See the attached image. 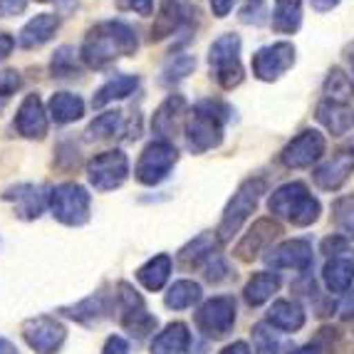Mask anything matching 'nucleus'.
<instances>
[{
	"mask_svg": "<svg viewBox=\"0 0 354 354\" xmlns=\"http://www.w3.org/2000/svg\"><path fill=\"white\" fill-rule=\"evenodd\" d=\"M136 48H139V40H136L131 25L122 23V20H104L87 32L80 55L87 67L102 70V67L112 65L114 59L134 55Z\"/></svg>",
	"mask_w": 354,
	"mask_h": 354,
	"instance_id": "1",
	"label": "nucleus"
},
{
	"mask_svg": "<svg viewBox=\"0 0 354 354\" xmlns=\"http://www.w3.org/2000/svg\"><path fill=\"white\" fill-rule=\"evenodd\" d=\"M230 119V106L218 100H201L186 122V147L194 153H206L221 147L223 124Z\"/></svg>",
	"mask_w": 354,
	"mask_h": 354,
	"instance_id": "2",
	"label": "nucleus"
},
{
	"mask_svg": "<svg viewBox=\"0 0 354 354\" xmlns=\"http://www.w3.org/2000/svg\"><path fill=\"white\" fill-rule=\"evenodd\" d=\"M268 208H270V213L280 216V218H288L297 228L313 225L319 218V211H322L319 201L307 191V186L302 181H290L285 186H280L270 196Z\"/></svg>",
	"mask_w": 354,
	"mask_h": 354,
	"instance_id": "3",
	"label": "nucleus"
},
{
	"mask_svg": "<svg viewBox=\"0 0 354 354\" xmlns=\"http://www.w3.org/2000/svg\"><path fill=\"white\" fill-rule=\"evenodd\" d=\"M266 189H268V181L263 176L245 178V181L238 186V191L233 194V198L228 201V206H225L218 230H216V236H218L221 243H228L230 238L236 236L238 230L243 228V223L248 221L250 213L258 208L260 196L266 194Z\"/></svg>",
	"mask_w": 354,
	"mask_h": 354,
	"instance_id": "4",
	"label": "nucleus"
},
{
	"mask_svg": "<svg viewBox=\"0 0 354 354\" xmlns=\"http://www.w3.org/2000/svg\"><path fill=\"white\" fill-rule=\"evenodd\" d=\"M89 198L87 189L75 181H65L50 189V213L65 225H84L89 221Z\"/></svg>",
	"mask_w": 354,
	"mask_h": 354,
	"instance_id": "5",
	"label": "nucleus"
},
{
	"mask_svg": "<svg viewBox=\"0 0 354 354\" xmlns=\"http://www.w3.org/2000/svg\"><path fill=\"white\" fill-rule=\"evenodd\" d=\"M208 65L213 70L216 82L223 89H233L243 82V65H241V37L228 32L221 35L208 50Z\"/></svg>",
	"mask_w": 354,
	"mask_h": 354,
	"instance_id": "6",
	"label": "nucleus"
},
{
	"mask_svg": "<svg viewBox=\"0 0 354 354\" xmlns=\"http://www.w3.org/2000/svg\"><path fill=\"white\" fill-rule=\"evenodd\" d=\"M176 161H178V151L171 142L153 139L151 144H147V149H144L139 161H136L134 176L144 186H159L161 181L169 178Z\"/></svg>",
	"mask_w": 354,
	"mask_h": 354,
	"instance_id": "7",
	"label": "nucleus"
},
{
	"mask_svg": "<svg viewBox=\"0 0 354 354\" xmlns=\"http://www.w3.org/2000/svg\"><path fill=\"white\" fill-rule=\"evenodd\" d=\"M117 302H119V313H122V327H124L131 337L144 339V337H149L151 332H156L159 319L149 313L147 305H144V297L139 295L129 283L117 285Z\"/></svg>",
	"mask_w": 354,
	"mask_h": 354,
	"instance_id": "8",
	"label": "nucleus"
},
{
	"mask_svg": "<svg viewBox=\"0 0 354 354\" xmlns=\"http://www.w3.org/2000/svg\"><path fill=\"white\" fill-rule=\"evenodd\" d=\"M194 322L208 339H223L236 325V300L230 295L211 297L196 310Z\"/></svg>",
	"mask_w": 354,
	"mask_h": 354,
	"instance_id": "9",
	"label": "nucleus"
},
{
	"mask_svg": "<svg viewBox=\"0 0 354 354\" xmlns=\"http://www.w3.org/2000/svg\"><path fill=\"white\" fill-rule=\"evenodd\" d=\"M127 176H129V159L119 149L97 153L95 159L87 164L89 183L95 186V191H102V194L119 189L127 181Z\"/></svg>",
	"mask_w": 354,
	"mask_h": 354,
	"instance_id": "10",
	"label": "nucleus"
},
{
	"mask_svg": "<svg viewBox=\"0 0 354 354\" xmlns=\"http://www.w3.org/2000/svg\"><path fill=\"white\" fill-rule=\"evenodd\" d=\"M23 337L28 347L35 349L37 354H57L65 342L67 330L59 319L50 317V315H40V317L23 322Z\"/></svg>",
	"mask_w": 354,
	"mask_h": 354,
	"instance_id": "11",
	"label": "nucleus"
},
{
	"mask_svg": "<svg viewBox=\"0 0 354 354\" xmlns=\"http://www.w3.org/2000/svg\"><path fill=\"white\" fill-rule=\"evenodd\" d=\"M253 75L263 82H275L295 65V48L290 42H272L253 55Z\"/></svg>",
	"mask_w": 354,
	"mask_h": 354,
	"instance_id": "12",
	"label": "nucleus"
},
{
	"mask_svg": "<svg viewBox=\"0 0 354 354\" xmlns=\"http://www.w3.org/2000/svg\"><path fill=\"white\" fill-rule=\"evenodd\" d=\"M322 153H325V136L317 129H305L283 149L280 161L288 169H307L322 159Z\"/></svg>",
	"mask_w": 354,
	"mask_h": 354,
	"instance_id": "13",
	"label": "nucleus"
},
{
	"mask_svg": "<svg viewBox=\"0 0 354 354\" xmlns=\"http://www.w3.org/2000/svg\"><path fill=\"white\" fill-rule=\"evenodd\" d=\"M263 258L275 270H310L313 268V243L305 238H292V241H285L270 248Z\"/></svg>",
	"mask_w": 354,
	"mask_h": 354,
	"instance_id": "14",
	"label": "nucleus"
},
{
	"mask_svg": "<svg viewBox=\"0 0 354 354\" xmlns=\"http://www.w3.org/2000/svg\"><path fill=\"white\" fill-rule=\"evenodd\" d=\"M6 201L15 206L18 218L23 221H35L40 218L45 208H50V189L45 186H35V183H18L3 194Z\"/></svg>",
	"mask_w": 354,
	"mask_h": 354,
	"instance_id": "15",
	"label": "nucleus"
},
{
	"mask_svg": "<svg viewBox=\"0 0 354 354\" xmlns=\"http://www.w3.org/2000/svg\"><path fill=\"white\" fill-rule=\"evenodd\" d=\"M283 228H280L278 221L272 218H260L253 223V228L245 233L241 243L236 245V258H241L243 263H250V260L260 258V253H268L270 250V243L275 238H280Z\"/></svg>",
	"mask_w": 354,
	"mask_h": 354,
	"instance_id": "16",
	"label": "nucleus"
},
{
	"mask_svg": "<svg viewBox=\"0 0 354 354\" xmlns=\"http://www.w3.org/2000/svg\"><path fill=\"white\" fill-rule=\"evenodd\" d=\"M196 15V8L189 0H161L159 18L153 20L151 40H164L166 35H174L183 25H189Z\"/></svg>",
	"mask_w": 354,
	"mask_h": 354,
	"instance_id": "17",
	"label": "nucleus"
},
{
	"mask_svg": "<svg viewBox=\"0 0 354 354\" xmlns=\"http://www.w3.org/2000/svg\"><path fill=\"white\" fill-rule=\"evenodd\" d=\"M354 169V149L352 147H344L327 159L325 164L319 166L317 171H315V183H317L322 191H337L342 189V183L349 178Z\"/></svg>",
	"mask_w": 354,
	"mask_h": 354,
	"instance_id": "18",
	"label": "nucleus"
},
{
	"mask_svg": "<svg viewBox=\"0 0 354 354\" xmlns=\"http://www.w3.org/2000/svg\"><path fill=\"white\" fill-rule=\"evenodd\" d=\"M15 129L25 139H42L48 134V112L37 95H28L15 114Z\"/></svg>",
	"mask_w": 354,
	"mask_h": 354,
	"instance_id": "19",
	"label": "nucleus"
},
{
	"mask_svg": "<svg viewBox=\"0 0 354 354\" xmlns=\"http://www.w3.org/2000/svg\"><path fill=\"white\" fill-rule=\"evenodd\" d=\"M186 109H189V104H186V100H183L181 95L166 97L151 117L153 134L159 136V139H164V142H171V136L176 134L183 117H186Z\"/></svg>",
	"mask_w": 354,
	"mask_h": 354,
	"instance_id": "20",
	"label": "nucleus"
},
{
	"mask_svg": "<svg viewBox=\"0 0 354 354\" xmlns=\"http://www.w3.org/2000/svg\"><path fill=\"white\" fill-rule=\"evenodd\" d=\"M59 30V18L53 12H40L32 20L25 23V28L20 30L18 45L23 50H35L42 48L45 42H50L55 37V32Z\"/></svg>",
	"mask_w": 354,
	"mask_h": 354,
	"instance_id": "21",
	"label": "nucleus"
},
{
	"mask_svg": "<svg viewBox=\"0 0 354 354\" xmlns=\"http://www.w3.org/2000/svg\"><path fill=\"white\" fill-rule=\"evenodd\" d=\"M109 313H112V297L106 295V292H95V295L84 297L77 305L59 310V315H65V317L75 319V322H82V325H95V322L104 319Z\"/></svg>",
	"mask_w": 354,
	"mask_h": 354,
	"instance_id": "22",
	"label": "nucleus"
},
{
	"mask_svg": "<svg viewBox=\"0 0 354 354\" xmlns=\"http://www.w3.org/2000/svg\"><path fill=\"white\" fill-rule=\"evenodd\" d=\"M266 322L280 332H297L305 327V310L295 300H275L268 310Z\"/></svg>",
	"mask_w": 354,
	"mask_h": 354,
	"instance_id": "23",
	"label": "nucleus"
},
{
	"mask_svg": "<svg viewBox=\"0 0 354 354\" xmlns=\"http://www.w3.org/2000/svg\"><path fill=\"white\" fill-rule=\"evenodd\" d=\"M189 349H191V332L183 322L166 325L151 342V354H186Z\"/></svg>",
	"mask_w": 354,
	"mask_h": 354,
	"instance_id": "24",
	"label": "nucleus"
},
{
	"mask_svg": "<svg viewBox=\"0 0 354 354\" xmlns=\"http://www.w3.org/2000/svg\"><path fill=\"white\" fill-rule=\"evenodd\" d=\"M317 122L330 134L342 136L349 129H354V109L347 104H337V102H322L317 106Z\"/></svg>",
	"mask_w": 354,
	"mask_h": 354,
	"instance_id": "25",
	"label": "nucleus"
},
{
	"mask_svg": "<svg viewBox=\"0 0 354 354\" xmlns=\"http://www.w3.org/2000/svg\"><path fill=\"white\" fill-rule=\"evenodd\" d=\"M218 243H221L218 236H213V233H201V236L194 238L186 248H181V253H178V266H181L183 270L201 268L213 253H218Z\"/></svg>",
	"mask_w": 354,
	"mask_h": 354,
	"instance_id": "26",
	"label": "nucleus"
},
{
	"mask_svg": "<svg viewBox=\"0 0 354 354\" xmlns=\"http://www.w3.org/2000/svg\"><path fill=\"white\" fill-rule=\"evenodd\" d=\"M280 275L278 272H270V270H263V272H255L253 278L245 283L243 288V297L248 302L250 307H260L266 305L275 292L280 290Z\"/></svg>",
	"mask_w": 354,
	"mask_h": 354,
	"instance_id": "27",
	"label": "nucleus"
},
{
	"mask_svg": "<svg viewBox=\"0 0 354 354\" xmlns=\"http://www.w3.org/2000/svg\"><path fill=\"white\" fill-rule=\"evenodd\" d=\"M322 280L335 295H344L354 285V263L349 258H330L322 268Z\"/></svg>",
	"mask_w": 354,
	"mask_h": 354,
	"instance_id": "28",
	"label": "nucleus"
},
{
	"mask_svg": "<svg viewBox=\"0 0 354 354\" xmlns=\"http://www.w3.org/2000/svg\"><path fill=\"white\" fill-rule=\"evenodd\" d=\"M171 268H174V263L166 253L153 255L149 263H144V266L136 270V280H139L149 292H159V290L169 283V278H171Z\"/></svg>",
	"mask_w": 354,
	"mask_h": 354,
	"instance_id": "29",
	"label": "nucleus"
},
{
	"mask_svg": "<svg viewBox=\"0 0 354 354\" xmlns=\"http://www.w3.org/2000/svg\"><path fill=\"white\" fill-rule=\"evenodd\" d=\"M48 114L53 117L55 124H70L84 114V102L80 95H72V92H55L50 97Z\"/></svg>",
	"mask_w": 354,
	"mask_h": 354,
	"instance_id": "30",
	"label": "nucleus"
},
{
	"mask_svg": "<svg viewBox=\"0 0 354 354\" xmlns=\"http://www.w3.org/2000/svg\"><path fill=\"white\" fill-rule=\"evenodd\" d=\"M139 87V77L136 75H117L112 80H106L100 89H97V95L92 97V106L100 109V106L109 104L114 100H124V97L134 95V89Z\"/></svg>",
	"mask_w": 354,
	"mask_h": 354,
	"instance_id": "31",
	"label": "nucleus"
},
{
	"mask_svg": "<svg viewBox=\"0 0 354 354\" xmlns=\"http://www.w3.org/2000/svg\"><path fill=\"white\" fill-rule=\"evenodd\" d=\"M302 25V0H275L272 8V30L280 35H292Z\"/></svg>",
	"mask_w": 354,
	"mask_h": 354,
	"instance_id": "32",
	"label": "nucleus"
},
{
	"mask_svg": "<svg viewBox=\"0 0 354 354\" xmlns=\"http://www.w3.org/2000/svg\"><path fill=\"white\" fill-rule=\"evenodd\" d=\"M201 297H203V290L198 283H194V280H176L171 288L166 290L164 302L169 310H189Z\"/></svg>",
	"mask_w": 354,
	"mask_h": 354,
	"instance_id": "33",
	"label": "nucleus"
},
{
	"mask_svg": "<svg viewBox=\"0 0 354 354\" xmlns=\"http://www.w3.org/2000/svg\"><path fill=\"white\" fill-rule=\"evenodd\" d=\"M325 97L327 102H337V104H349L354 97V84H352V77L344 75L339 67L330 70L325 80Z\"/></svg>",
	"mask_w": 354,
	"mask_h": 354,
	"instance_id": "34",
	"label": "nucleus"
},
{
	"mask_svg": "<svg viewBox=\"0 0 354 354\" xmlns=\"http://www.w3.org/2000/svg\"><path fill=\"white\" fill-rule=\"evenodd\" d=\"M339 337L342 335H339L337 327H322L310 342L292 349L290 354H332L337 347H339Z\"/></svg>",
	"mask_w": 354,
	"mask_h": 354,
	"instance_id": "35",
	"label": "nucleus"
},
{
	"mask_svg": "<svg viewBox=\"0 0 354 354\" xmlns=\"http://www.w3.org/2000/svg\"><path fill=\"white\" fill-rule=\"evenodd\" d=\"M122 124V114L119 112H102L100 117H95V122L87 127V142H102V139H109L119 131Z\"/></svg>",
	"mask_w": 354,
	"mask_h": 354,
	"instance_id": "36",
	"label": "nucleus"
},
{
	"mask_svg": "<svg viewBox=\"0 0 354 354\" xmlns=\"http://www.w3.org/2000/svg\"><path fill=\"white\" fill-rule=\"evenodd\" d=\"M250 337H253L255 354H280V337L275 332V327H270L268 322L253 325Z\"/></svg>",
	"mask_w": 354,
	"mask_h": 354,
	"instance_id": "37",
	"label": "nucleus"
},
{
	"mask_svg": "<svg viewBox=\"0 0 354 354\" xmlns=\"http://www.w3.org/2000/svg\"><path fill=\"white\" fill-rule=\"evenodd\" d=\"M50 72L57 80H67V77H77L80 75V65H77L75 50L62 45V48L55 50L53 59H50Z\"/></svg>",
	"mask_w": 354,
	"mask_h": 354,
	"instance_id": "38",
	"label": "nucleus"
},
{
	"mask_svg": "<svg viewBox=\"0 0 354 354\" xmlns=\"http://www.w3.org/2000/svg\"><path fill=\"white\" fill-rule=\"evenodd\" d=\"M194 70H196V57H194V55H174V57L166 62L164 77H161V80H164L166 84L181 82V80H186V77H189Z\"/></svg>",
	"mask_w": 354,
	"mask_h": 354,
	"instance_id": "39",
	"label": "nucleus"
},
{
	"mask_svg": "<svg viewBox=\"0 0 354 354\" xmlns=\"http://www.w3.org/2000/svg\"><path fill=\"white\" fill-rule=\"evenodd\" d=\"M201 268H203V278H206L208 283H221V280L228 278V272H230L228 263H225V258L221 253H213Z\"/></svg>",
	"mask_w": 354,
	"mask_h": 354,
	"instance_id": "40",
	"label": "nucleus"
},
{
	"mask_svg": "<svg viewBox=\"0 0 354 354\" xmlns=\"http://www.w3.org/2000/svg\"><path fill=\"white\" fill-rule=\"evenodd\" d=\"M241 20L245 25H266L268 23L266 0H245L241 8Z\"/></svg>",
	"mask_w": 354,
	"mask_h": 354,
	"instance_id": "41",
	"label": "nucleus"
},
{
	"mask_svg": "<svg viewBox=\"0 0 354 354\" xmlns=\"http://www.w3.org/2000/svg\"><path fill=\"white\" fill-rule=\"evenodd\" d=\"M335 221L347 236L354 238V201L352 198H339V201L335 203Z\"/></svg>",
	"mask_w": 354,
	"mask_h": 354,
	"instance_id": "42",
	"label": "nucleus"
},
{
	"mask_svg": "<svg viewBox=\"0 0 354 354\" xmlns=\"http://www.w3.org/2000/svg\"><path fill=\"white\" fill-rule=\"evenodd\" d=\"M319 250H322L327 258H339V255L349 250V238L347 236H339V233H332V236H327L325 241H322Z\"/></svg>",
	"mask_w": 354,
	"mask_h": 354,
	"instance_id": "43",
	"label": "nucleus"
},
{
	"mask_svg": "<svg viewBox=\"0 0 354 354\" xmlns=\"http://www.w3.org/2000/svg\"><path fill=\"white\" fill-rule=\"evenodd\" d=\"M23 87V77L15 70H0V97H10Z\"/></svg>",
	"mask_w": 354,
	"mask_h": 354,
	"instance_id": "44",
	"label": "nucleus"
},
{
	"mask_svg": "<svg viewBox=\"0 0 354 354\" xmlns=\"http://www.w3.org/2000/svg\"><path fill=\"white\" fill-rule=\"evenodd\" d=\"M119 8L122 10H131V12H139V15H151L153 12V0H119Z\"/></svg>",
	"mask_w": 354,
	"mask_h": 354,
	"instance_id": "45",
	"label": "nucleus"
},
{
	"mask_svg": "<svg viewBox=\"0 0 354 354\" xmlns=\"http://www.w3.org/2000/svg\"><path fill=\"white\" fill-rule=\"evenodd\" d=\"M102 354H129V342H127L124 337L112 335L104 342V349H102Z\"/></svg>",
	"mask_w": 354,
	"mask_h": 354,
	"instance_id": "46",
	"label": "nucleus"
},
{
	"mask_svg": "<svg viewBox=\"0 0 354 354\" xmlns=\"http://www.w3.org/2000/svg\"><path fill=\"white\" fill-rule=\"evenodd\" d=\"M28 8V0H0V18H10V15H20Z\"/></svg>",
	"mask_w": 354,
	"mask_h": 354,
	"instance_id": "47",
	"label": "nucleus"
},
{
	"mask_svg": "<svg viewBox=\"0 0 354 354\" xmlns=\"http://www.w3.org/2000/svg\"><path fill=\"white\" fill-rule=\"evenodd\" d=\"M233 3L236 0H211V10L216 18H225L230 10H233Z\"/></svg>",
	"mask_w": 354,
	"mask_h": 354,
	"instance_id": "48",
	"label": "nucleus"
},
{
	"mask_svg": "<svg viewBox=\"0 0 354 354\" xmlns=\"http://www.w3.org/2000/svg\"><path fill=\"white\" fill-rule=\"evenodd\" d=\"M12 48H15V37L3 32V35H0V62L12 53Z\"/></svg>",
	"mask_w": 354,
	"mask_h": 354,
	"instance_id": "49",
	"label": "nucleus"
},
{
	"mask_svg": "<svg viewBox=\"0 0 354 354\" xmlns=\"http://www.w3.org/2000/svg\"><path fill=\"white\" fill-rule=\"evenodd\" d=\"M221 354H250V347L245 342H233L225 349H221Z\"/></svg>",
	"mask_w": 354,
	"mask_h": 354,
	"instance_id": "50",
	"label": "nucleus"
},
{
	"mask_svg": "<svg viewBox=\"0 0 354 354\" xmlns=\"http://www.w3.org/2000/svg\"><path fill=\"white\" fill-rule=\"evenodd\" d=\"M310 3H313V8L317 12H327V10H332V8L339 6V0H310Z\"/></svg>",
	"mask_w": 354,
	"mask_h": 354,
	"instance_id": "51",
	"label": "nucleus"
},
{
	"mask_svg": "<svg viewBox=\"0 0 354 354\" xmlns=\"http://www.w3.org/2000/svg\"><path fill=\"white\" fill-rule=\"evenodd\" d=\"M339 315H342L344 319H349V317H354V292L347 297V300L339 305Z\"/></svg>",
	"mask_w": 354,
	"mask_h": 354,
	"instance_id": "52",
	"label": "nucleus"
},
{
	"mask_svg": "<svg viewBox=\"0 0 354 354\" xmlns=\"http://www.w3.org/2000/svg\"><path fill=\"white\" fill-rule=\"evenodd\" d=\"M0 354H20V352H18V347L10 342V339L0 337Z\"/></svg>",
	"mask_w": 354,
	"mask_h": 354,
	"instance_id": "53",
	"label": "nucleus"
},
{
	"mask_svg": "<svg viewBox=\"0 0 354 354\" xmlns=\"http://www.w3.org/2000/svg\"><path fill=\"white\" fill-rule=\"evenodd\" d=\"M347 59H349V65H352V77H354V42L347 48Z\"/></svg>",
	"mask_w": 354,
	"mask_h": 354,
	"instance_id": "54",
	"label": "nucleus"
},
{
	"mask_svg": "<svg viewBox=\"0 0 354 354\" xmlns=\"http://www.w3.org/2000/svg\"><path fill=\"white\" fill-rule=\"evenodd\" d=\"M37 3H50V0H37Z\"/></svg>",
	"mask_w": 354,
	"mask_h": 354,
	"instance_id": "55",
	"label": "nucleus"
}]
</instances>
